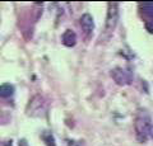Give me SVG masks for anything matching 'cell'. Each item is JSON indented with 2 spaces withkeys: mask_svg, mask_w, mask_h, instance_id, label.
I'll return each mask as SVG.
<instances>
[{
  "mask_svg": "<svg viewBox=\"0 0 153 146\" xmlns=\"http://www.w3.org/2000/svg\"><path fill=\"white\" fill-rule=\"evenodd\" d=\"M149 137L153 139V125L151 126V131H149Z\"/></svg>",
  "mask_w": 153,
  "mask_h": 146,
  "instance_id": "obj_11",
  "label": "cell"
},
{
  "mask_svg": "<svg viewBox=\"0 0 153 146\" xmlns=\"http://www.w3.org/2000/svg\"><path fill=\"white\" fill-rule=\"evenodd\" d=\"M139 10L146 17V22H153V3H140Z\"/></svg>",
  "mask_w": 153,
  "mask_h": 146,
  "instance_id": "obj_7",
  "label": "cell"
},
{
  "mask_svg": "<svg viewBox=\"0 0 153 146\" xmlns=\"http://www.w3.org/2000/svg\"><path fill=\"white\" fill-rule=\"evenodd\" d=\"M14 94V87L12 84L5 83L0 85V98H9Z\"/></svg>",
  "mask_w": 153,
  "mask_h": 146,
  "instance_id": "obj_8",
  "label": "cell"
},
{
  "mask_svg": "<svg viewBox=\"0 0 153 146\" xmlns=\"http://www.w3.org/2000/svg\"><path fill=\"white\" fill-rule=\"evenodd\" d=\"M42 140L46 142L47 146H56L55 145V139H54V135H52L51 132H44L42 134Z\"/></svg>",
  "mask_w": 153,
  "mask_h": 146,
  "instance_id": "obj_9",
  "label": "cell"
},
{
  "mask_svg": "<svg viewBox=\"0 0 153 146\" xmlns=\"http://www.w3.org/2000/svg\"><path fill=\"white\" fill-rule=\"evenodd\" d=\"M80 27H82V29L85 33V36L92 34V32L94 29V22H93V18H92L91 14L85 13L80 17Z\"/></svg>",
  "mask_w": 153,
  "mask_h": 146,
  "instance_id": "obj_5",
  "label": "cell"
},
{
  "mask_svg": "<svg viewBox=\"0 0 153 146\" xmlns=\"http://www.w3.org/2000/svg\"><path fill=\"white\" fill-rule=\"evenodd\" d=\"M111 76L115 80V83L119 85H129L133 81V75L131 73L126 69L123 67H116L111 71Z\"/></svg>",
  "mask_w": 153,
  "mask_h": 146,
  "instance_id": "obj_4",
  "label": "cell"
},
{
  "mask_svg": "<svg viewBox=\"0 0 153 146\" xmlns=\"http://www.w3.org/2000/svg\"><path fill=\"white\" fill-rule=\"evenodd\" d=\"M146 28L149 33H153V22H146Z\"/></svg>",
  "mask_w": 153,
  "mask_h": 146,
  "instance_id": "obj_10",
  "label": "cell"
},
{
  "mask_svg": "<svg viewBox=\"0 0 153 146\" xmlns=\"http://www.w3.org/2000/svg\"><path fill=\"white\" fill-rule=\"evenodd\" d=\"M61 42H63V45L66 46V47H73L75 46L76 43V34L74 31L71 29H66L63 36H61Z\"/></svg>",
  "mask_w": 153,
  "mask_h": 146,
  "instance_id": "obj_6",
  "label": "cell"
},
{
  "mask_svg": "<svg viewBox=\"0 0 153 146\" xmlns=\"http://www.w3.org/2000/svg\"><path fill=\"white\" fill-rule=\"evenodd\" d=\"M47 106L41 95H35L27 106V113L32 117H42L46 114Z\"/></svg>",
  "mask_w": 153,
  "mask_h": 146,
  "instance_id": "obj_2",
  "label": "cell"
},
{
  "mask_svg": "<svg viewBox=\"0 0 153 146\" xmlns=\"http://www.w3.org/2000/svg\"><path fill=\"white\" fill-rule=\"evenodd\" d=\"M151 118L144 111H140L138 113L134 128H135V136L139 142H146L149 137V131H151Z\"/></svg>",
  "mask_w": 153,
  "mask_h": 146,
  "instance_id": "obj_1",
  "label": "cell"
},
{
  "mask_svg": "<svg viewBox=\"0 0 153 146\" xmlns=\"http://www.w3.org/2000/svg\"><path fill=\"white\" fill-rule=\"evenodd\" d=\"M119 21V4L117 3H108L107 4V17H106V33L111 34L116 28Z\"/></svg>",
  "mask_w": 153,
  "mask_h": 146,
  "instance_id": "obj_3",
  "label": "cell"
}]
</instances>
